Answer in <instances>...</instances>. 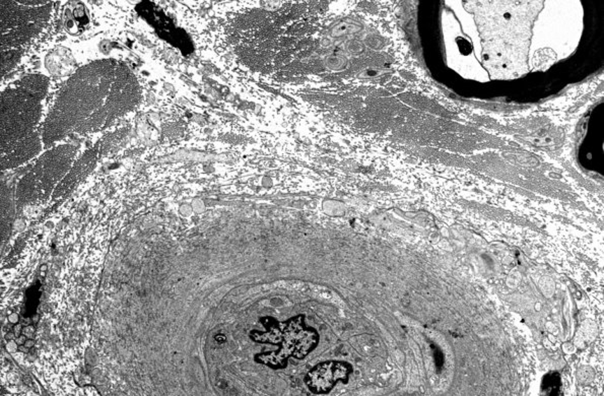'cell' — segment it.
<instances>
[{
    "label": "cell",
    "mask_w": 604,
    "mask_h": 396,
    "mask_svg": "<svg viewBox=\"0 0 604 396\" xmlns=\"http://www.w3.org/2000/svg\"><path fill=\"white\" fill-rule=\"evenodd\" d=\"M34 344H35V341L29 339V341H27L26 343H24V346H26V348H31Z\"/></svg>",
    "instance_id": "cell-6"
},
{
    "label": "cell",
    "mask_w": 604,
    "mask_h": 396,
    "mask_svg": "<svg viewBox=\"0 0 604 396\" xmlns=\"http://www.w3.org/2000/svg\"><path fill=\"white\" fill-rule=\"evenodd\" d=\"M304 317L299 316L290 319L288 323L276 324V330L285 339L279 337H267L261 341H274L277 339L276 343H281V348L279 352L272 353V355H258L256 360L259 363L272 367V368H285L286 360L290 357L297 359L307 355L315 348L319 337L313 328H304Z\"/></svg>",
    "instance_id": "cell-1"
},
{
    "label": "cell",
    "mask_w": 604,
    "mask_h": 396,
    "mask_svg": "<svg viewBox=\"0 0 604 396\" xmlns=\"http://www.w3.org/2000/svg\"><path fill=\"white\" fill-rule=\"evenodd\" d=\"M48 66L51 73L63 76L71 71L72 62L71 58L62 55V53H53L49 57Z\"/></svg>",
    "instance_id": "cell-4"
},
{
    "label": "cell",
    "mask_w": 604,
    "mask_h": 396,
    "mask_svg": "<svg viewBox=\"0 0 604 396\" xmlns=\"http://www.w3.org/2000/svg\"><path fill=\"white\" fill-rule=\"evenodd\" d=\"M353 367L346 362L328 361L318 364L306 376V383L315 393H329L339 381L348 382Z\"/></svg>",
    "instance_id": "cell-2"
},
{
    "label": "cell",
    "mask_w": 604,
    "mask_h": 396,
    "mask_svg": "<svg viewBox=\"0 0 604 396\" xmlns=\"http://www.w3.org/2000/svg\"><path fill=\"white\" fill-rule=\"evenodd\" d=\"M559 387H560V378L558 375L547 376L543 383L542 396H558Z\"/></svg>",
    "instance_id": "cell-5"
},
{
    "label": "cell",
    "mask_w": 604,
    "mask_h": 396,
    "mask_svg": "<svg viewBox=\"0 0 604 396\" xmlns=\"http://www.w3.org/2000/svg\"><path fill=\"white\" fill-rule=\"evenodd\" d=\"M62 22L65 30L71 35H82L91 24L87 6L83 2H71L63 10Z\"/></svg>",
    "instance_id": "cell-3"
}]
</instances>
